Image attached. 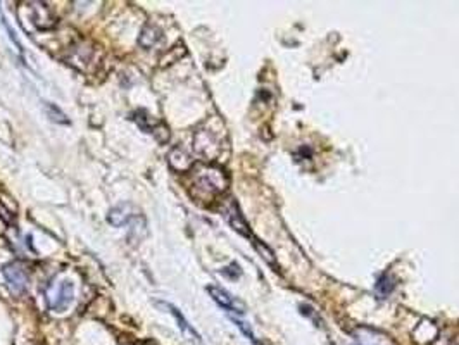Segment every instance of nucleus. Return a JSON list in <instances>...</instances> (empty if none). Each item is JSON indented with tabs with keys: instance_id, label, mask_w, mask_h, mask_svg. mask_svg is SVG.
Listing matches in <instances>:
<instances>
[{
	"instance_id": "f257e3e1",
	"label": "nucleus",
	"mask_w": 459,
	"mask_h": 345,
	"mask_svg": "<svg viewBox=\"0 0 459 345\" xmlns=\"http://www.w3.org/2000/svg\"><path fill=\"white\" fill-rule=\"evenodd\" d=\"M228 180L225 172L218 168H204L195 175L194 180V194L197 197L204 195L215 197L227 190Z\"/></svg>"
},
{
	"instance_id": "f03ea898",
	"label": "nucleus",
	"mask_w": 459,
	"mask_h": 345,
	"mask_svg": "<svg viewBox=\"0 0 459 345\" xmlns=\"http://www.w3.org/2000/svg\"><path fill=\"white\" fill-rule=\"evenodd\" d=\"M75 299V285L71 282L64 280L59 283H52L47 289V304L52 311L63 313L68 309L69 304Z\"/></svg>"
},
{
	"instance_id": "7ed1b4c3",
	"label": "nucleus",
	"mask_w": 459,
	"mask_h": 345,
	"mask_svg": "<svg viewBox=\"0 0 459 345\" xmlns=\"http://www.w3.org/2000/svg\"><path fill=\"white\" fill-rule=\"evenodd\" d=\"M4 278L14 295H23L28 289V271L21 262H9L4 266Z\"/></svg>"
},
{
	"instance_id": "20e7f679",
	"label": "nucleus",
	"mask_w": 459,
	"mask_h": 345,
	"mask_svg": "<svg viewBox=\"0 0 459 345\" xmlns=\"http://www.w3.org/2000/svg\"><path fill=\"white\" fill-rule=\"evenodd\" d=\"M207 292L212 297V301L220 304L223 309L230 311V313H239V314L245 313V304L239 301L237 297H233V295H230L227 290L220 289V287H207Z\"/></svg>"
},
{
	"instance_id": "39448f33",
	"label": "nucleus",
	"mask_w": 459,
	"mask_h": 345,
	"mask_svg": "<svg viewBox=\"0 0 459 345\" xmlns=\"http://www.w3.org/2000/svg\"><path fill=\"white\" fill-rule=\"evenodd\" d=\"M142 215H138L137 209L133 207L131 204H121L116 205L114 209H110L108 215V221L113 227H125L128 225L130 221H137V217H140Z\"/></svg>"
},
{
	"instance_id": "423d86ee",
	"label": "nucleus",
	"mask_w": 459,
	"mask_h": 345,
	"mask_svg": "<svg viewBox=\"0 0 459 345\" xmlns=\"http://www.w3.org/2000/svg\"><path fill=\"white\" fill-rule=\"evenodd\" d=\"M31 6V23L35 24L38 30H48L56 24L54 16L51 9L45 6L43 2H30Z\"/></svg>"
},
{
	"instance_id": "0eeeda50",
	"label": "nucleus",
	"mask_w": 459,
	"mask_h": 345,
	"mask_svg": "<svg viewBox=\"0 0 459 345\" xmlns=\"http://www.w3.org/2000/svg\"><path fill=\"white\" fill-rule=\"evenodd\" d=\"M225 216H227L228 223L232 225V227H233V230H235V232L242 233V235H244V237H251V238H252L251 232H249L247 223H245L244 217H242L240 211H239V207H237V204H235V202H230L228 207L225 209Z\"/></svg>"
},
{
	"instance_id": "6e6552de",
	"label": "nucleus",
	"mask_w": 459,
	"mask_h": 345,
	"mask_svg": "<svg viewBox=\"0 0 459 345\" xmlns=\"http://www.w3.org/2000/svg\"><path fill=\"white\" fill-rule=\"evenodd\" d=\"M158 304H159V306H161V307H163V309H167V311H170V313H171V314H173V316H175V319H176V321H178V326H180V330H182V331H183V334H187V335L194 336V340H197V342H199V340H200L199 334H197V331L194 330V328H192V326H190V324H188L187 319H185V318H183V314H182V313H180V311H178V309H176V307H175V306H171V304H167V302H158Z\"/></svg>"
},
{
	"instance_id": "1a4fd4ad",
	"label": "nucleus",
	"mask_w": 459,
	"mask_h": 345,
	"mask_svg": "<svg viewBox=\"0 0 459 345\" xmlns=\"http://www.w3.org/2000/svg\"><path fill=\"white\" fill-rule=\"evenodd\" d=\"M170 164L176 171H187L192 168V158L183 149H175L170 154Z\"/></svg>"
},
{
	"instance_id": "9d476101",
	"label": "nucleus",
	"mask_w": 459,
	"mask_h": 345,
	"mask_svg": "<svg viewBox=\"0 0 459 345\" xmlns=\"http://www.w3.org/2000/svg\"><path fill=\"white\" fill-rule=\"evenodd\" d=\"M159 40H161V31L155 30L154 26H147L145 30L142 31V35H140V38H138V42H140L142 47L149 48V47H154V45L158 43Z\"/></svg>"
},
{
	"instance_id": "9b49d317",
	"label": "nucleus",
	"mask_w": 459,
	"mask_h": 345,
	"mask_svg": "<svg viewBox=\"0 0 459 345\" xmlns=\"http://www.w3.org/2000/svg\"><path fill=\"white\" fill-rule=\"evenodd\" d=\"M43 109H45V113H47V116L52 119V121L61 123V125H66V123H68V118H66V114L59 108H56L54 104H48V102H45Z\"/></svg>"
},
{
	"instance_id": "f8f14e48",
	"label": "nucleus",
	"mask_w": 459,
	"mask_h": 345,
	"mask_svg": "<svg viewBox=\"0 0 459 345\" xmlns=\"http://www.w3.org/2000/svg\"><path fill=\"white\" fill-rule=\"evenodd\" d=\"M392 289H393L392 278H391V277H387V274H385V277L380 278L378 283H376V290H378L380 294H382V295H387L388 292H392Z\"/></svg>"
},
{
	"instance_id": "ddd939ff",
	"label": "nucleus",
	"mask_w": 459,
	"mask_h": 345,
	"mask_svg": "<svg viewBox=\"0 0 459 345\" xmlns=\"http://www.w3.org/2000/svg\"><path fill=\"white\" fill-rule=\"evenodd\" d=\"M254 244H256V245H257V249H259V250L262 249V245L257 244V240H256V242H254ZM262 257H264V259H268V261H269V262H274V259L272 257V252H269V250H268V249H266V250H264V256H262Z\"/></svg>"
}]
</instances>
